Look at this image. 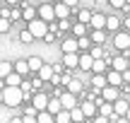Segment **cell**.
I'll return each mask as SVG.
<instances>
[{
    "label": "cell",
    "instance_id": "cell-1",
    "mask_svg": "<svg viewBox=\"0 0 130 123\" xmlns=\"http://www.w3.org/2000/svg\"><path fill=\"white\" fill-rule=\"evenodd\" d=\"M22 101H24L22 87H3V104H5V106L14 109V106H19Z\"/></svg>",
    "mask_w": 130,
    "mask_h": 123
},
{
    "label": "cell",
    "instance_id": "cell-2",
    "mask_svg": "<svg viewBox=\"0 0 130 123\" xmlns=\"http://www.w3.org/2000/svg\"><path fill=\"white\" fill-rule=\"evenodd\" d=\"M27 29L31 32V36L34 39H43L48 34V22H43V19H31V22H27Z\"/></svg>",
    "mask_w": 130,
    "mask_h": 123
},
{
    "label": "cell",
    "instance_id": "cell-3",
    "mask_svg": "<svg viewBox=\"0 0 130 123\" xmlns=\"http://www.w3.org/2000/svg\"><path fill=\"white\" fill-rule=\"evenodd\" d=\"M128 109H130V101L125 99V97H118V99L113 101V116H111L108 121L113 123V121L118 118V116H125V114H128Z\"/></svg>",
    "mask_w": 130,
    "mask_h": 123
},
{
    "label": "cell",
    "instance_id": "cell-4",
    "mask_svg": "<svg viewBox=\"0 0 130 123\" xmlns=\"http://www.w3.org/2000/svg\"><path fill=\"white\" fill-rule=\"evenodd\" d=\"M113 46H116L118 51H128V48H130V32H116Z\"/></svg>",
    "mask_w": 130,
    "mask_h": 123
},
{
    "label": "cell",
    "instance_id": "cell-5",
    "mask_svg": "<svg viewBox=\"0 0 130 123\" xmlns=\"http://www.w3.org/2000/svg\"><path fill=\"white\" fill-rule=\"evenodd\" d=\"M99 97H101L104 101H116L118 97H121V87H111V85H106L104 89H99Z\"/></svg>",
    "mask_w": 130,
    "mask_h": 123
},
{
    "label": "cell",
    "instance_id": "cell-6",
    "mask_svg": "<svg viewBox=\"0 0 130 123\" xmlns=\"http://www.w3.org/2000/svg\"><path fill=\"white\" fill-rule=\"evenodd\" d=\"M36 17H39V19H43V22H53V19H56V12H53V5H51V3H43L41 7L36 10Z\"/></svg>",
    "mask_w": 130,
    "mask_h": 123
},
{
    "label": "cell",
    "instance_id": "cell-7",
    "mask_svg": "<svg viewBox=\"0 0 130 123\" xmlns=\"http://www.w3.org/2000/svg\"><path fill=\"white\" fill-rule=\"evenodd\" d=\"M79 109H82V114H84V118H87V121H92L94 116L99 114V109H96V104H94L92 99H84L82 104H79Z\"/></svg>",
    "mask_w": 130,
    "mask_h": 123
},
{
    "label": "cell",
    "instance_id": "cell-8",
    "mask_svg": "<svg viewBox=\"0 0 130 123\" xmlns=\"http://www.w3.org/2000/svg\"><path fill=\"white\" fill-rule=\"evenodd\" d=\"M31 106L36 111H46V106H48V94L46 92H36V94L31 97Z\"/></svg>",
    "mask_w": 130,
    "mask_h": 123
},
{
    "label": "cell",
    "instance_id": "cell-9",
    "mask_svg": "<svg viewBox=\"0 0 130 123\" xmlns=\"http://www.w3.org/2000/svg\"><path fill=\"white\" fill-rule=\"evenodd\" d=\"M58 99H60L63 109H68V111L77 106V94H70V92H60V94H58Z\"/></svg>",
    "mask_w": 130,
    "mask_h": 123
},
{
    "label": "cell",
    "instance_id": "cell-10",
    "mask_svg": "<svg viewBox=\"0 0 130 123\" xmlns=\"http://www.w3.org/2000/svg\"><path fill=\"white\" fill-rule=\"evenodd\" d=\"M108 68L116 70V72H125V70H128V56H116V58H111Z\"/></svg>",
    "mask_w": 130,
    "mask_h": 123
},
{
    "label": "cell",
    "instance_id": "cell-11",
    "mask_svg": "<svg viewBox=\"0 0 130 123\" xmlns=\"http://www.w3.org/2000/svg\"><path fill=\"white\" fill-rule=\"evenodd\" d=\"M106 82L111 87H123L125 85V82H123V72H116V70H111V68L106 70Z\"/></svg>",
    "mask_w": 130,
    "mask_h": 123
},
{
    "label": "cell",
    "instance_id": "cell-12",
    "mask_svg": "<svg viewBox=\"0 0 130 123\" xmlns=\"http://www.w3.org/2000/svg\"><path fill=\"white\" fill-rule=\"evenodd\" d=\"M89 29H106V14H101V12H92Z\"/></svg>",
    "mask_w": 130,
    "mask_h": 123
},
{
    "label": "cell",
    "instance_id": "cell-13",
    "mask_svg": "<svg viewBox=\"0 0 130 123\" xmlns=\"http://www.w3.org/2000/svg\"><path fill=\"white\" fill-rule=\"evenodd\" d=\"M92 63H94V58L89 56V51L79 53V63H77V68H79V70H84V72H92Z\"/></svg>",
    "mask_w": 130,
    "mask_h": 123
},
{
    "label": "cell",
    "instance_id": "cell-14",
    "mask_svg": "<svg viewBox=\"0 0 130 123\" xmlns=\"http://www.w3.org/2000/svg\"><path fill=\"white\" fill-rule=\"evenodd\" d=\"M79 63V53H63V68L68 70H75Z\"/></svg>",
    "mask_w": 130,
    "mask_h": 123
},
{
    "label": "cell",
    "instance_id": "cell-15",
    "mask_svg": "<svg viewBox=\"0 0 130 123\" xmlns=\"http://www.w3.org/2000/svg\"><path fill=\"white\" fill-rule=\"evenodd\" d=\"M60 48H63V53H79V48H77V39H75V36L63 39Z\"/></svg>",
    "mask_w": 130,
    "mask_h": 123
},
{
    "label": "cell",
    "instance_id": "cell-16",
    "mask_svg": "<svg viewBox=\"0 0 130 123\" xmlns=\"http://www.w3.org/2000/svg\"><path fill=\"white\" fill-rule=\"evenodd\" d=\"M53 12H56V19H70V12H72V10L65 3H56L53 5Z\"/></svg>",
    "mask_w": 130,
    "mask_h": 123
},
{
    "label": "cell",
    "instance_id": "cell-17",
    "mask_svg": "<svg viewBox=\"0 0 130 123\" xmlns=\"http://www.w3.org/2000/svg\"><path fill=\"white\" fill-rule=\"evenodd\" d=\"M89 39H92L94 46H101V43H106V29H92V32H89Z\"/></svg>",
    "mask_w": 130,
    "mask_h": 123
},
{
    "label": "cell",
    "instance_id": "cell-18",
    "mask_svg": "<svg viewBox=\"0 0 130 123\" xmlns=\"http://www.w3.org/2000/svg\"><path fill=\"white\" fill-rule=\"evenodd\" d=\"M82 89H84V85H82V80H77V77H72V80L65 85V92H70V94H82Z\"/></svg>",
    "mask_w": 130,
    "mask_h": 123
},
{
    "label": "cell",
    "instance_id": "cell-19",
    "mask_svg": "<svg viewBox=\"0 0 130 123\" xmlns=\"http://www.w3.org/2000/svg\"><path fill=\"white\" fill-rule=\"evenodd\" d=\"M106 70H108V63H106V58H96V60L92 63V72H94V75H104Z\"/></svg>",
    "mask_w": 130,
    "mask_h": 123
},
{
    "label": "cell",
    "instance_id": "cell-20",
    "mask_svg": "<svg viewBox=\"0 0 130 123\" xmlns=\"http://www.w3.org/2000/svg\"><path fill=\"white\" fill-rule=\"evenodd\" d=\"M70 32H72L75 39H79V36H87V34H89V27H87V24H82V22H75L72 27H70Z\"/></svg>",
    "mask_w": 130,
    "mask_h": 123
},
{
    "label": "cell",
    "instance_id": "cell-21",
    "mask_svg": "<svg viewBox=\"0 0 130 123\" xmlns=\"http://www.w3.org/2000/svg\"><path fill=\"white\" fill-rule=\"evenodd\" d=\"M12 70L17 72V75L27 77V75H29V65H27V58H22V60H14V63H12Z\"/></svg>",
    "mask_w": 130,
    "mask_h": 123
},
{
    "label": "cell",
    "instance_id": "cell-22",
    "mask_svg": "<svg viewBox=\"0 0 130 123\" xmlns=\"http://www.w3.org/2000/svg\"><path fill=\"white\" fill-rule=\"evenodd\" d=\"M46 111H48V114H53V116H56L58 111H63L60 99H58V97H48V106H46Z\"/></svg>",
    "mask_w": 130,
    "mask_h": 123
},
{
    "label": "cell",
    "instance_id": "cell-23",
    "mask_svg": "<svg viewBox=\"0 0 130 123\" xmlns=\"http://www.w3.org/2000/svg\"><path fill=\"white\" fill-rule=\"evenodd\" d=\"M22 80H24V77H22V75H17V72L12 70L3 82H5V87H19V85H22Z\"/></svg>",
    "mask_w": 130,
    "mask_h": 123
},
{
    "label": "cell",
    "instance_id": "cell-24",
    "mask_svg": "<svg viewBox=\"0 0 130 123\" xmlns=\"http://www.w3.org/2000/svg\"><path fill=\"white\" fill-rule=\"evenodd\" d=\"M36 75H39V80H43V82H51V77H53V65L43 63V65H41V70H39Z\"/></svg>",
    "mask_w": 130,
    "mask_h": 123
},
{
    "label": "cell",
    "instance_id": "cell-25",
    "mask_svg": "<svg viewBox=\"0 0 130 123\" xmlns=\"http://www.w3.org/2000/svg\"><path fill=\"white\" fill-rule=\"evenodd\" d=\"M27 65H29V72H39V70H41V65H43V58L31 56V58H27Z\"/></svg>",
    "mask_w": 130,
    "mask_h": 123
},
{
    "label": "cell",
    "instance_id": "cell-26",
    "mask_svg": "<svg viewBox=\"0 0 130 123\" xmlns=\"http://www.w3.org/2000/svg\"><path fill=\"white\" fill-rule=\"evenodd\" d=\"M96 109H99V116H106V118L113 116V104H111V101H101Z\"/></svg>",
    "mask_w": 130,
    "mask_h": 123
},
{
    "label": "cell",
    "instance_id": "cell-27",
    "mask_svg": "<svg viewBox=\"0 0 130 123\" xmlns=\"http://www.w3.org/2000/svg\"><path fill=\"white\" fill-rule=\"evenodd\" d=\"M70 118H72V123H84V121H87L84 114H82V109H79V104L75 106V109H70Z\"/></svg>",
    "mask_w": 130,
    "mask_h": 123
},
{
    "label": "cell",
    "instance_id": "cell-28",
    "mask_svg": "<svg viewBox=\"0 0 130 123\" xmlns=\"http://www.w3.org/2000/svg\"><path fill=\"white\" fill-rule=\"evenodd\" d=\"M106 85H108V82H106V72H104V75H94V77H92V87H94V89H104Z\"/></svg>",
    "mask_w": 130,
    "mask_h": 123
},
{
    "label": "cell",
    "instance_id": "cell-29",
    "mask_svg": "<svg viewBox=\"0 0 130 123\" xmlns=\"http://www.w3.org/2000/svg\"><path fill=\"white\" fill-rule=\"evenodd\" d=\"M36 123H56V116L48 111H39L36 114Z\"/></svg>",
    "mask_w": 130,
    "mask_h": 123
},
{
    "label": "cell",
    "instance_id": "cell-30",
    "mask_svg": "<svg viewBox=\"0 0 130 123\" xmlns=\"http://www.w3.org/2000/svg\"><path fill=\"white\" fill-rule=\"evenodd\" d=\"M106 29H108V32H118V29H121V19L113 17V14L106 17Z\"/></svg>",
    "mask_w": 130,
    "mask_h": 123
},
{
    "label": "cell",
    "instance_id": "cell-31",
    "mask_svg": "<svg viewBox=\"0 0 130 123\" xmlns=\"http://www.w3.org/2000/svg\"><path fill=\"white\" fill-rule=\"evenodd\" d=\"M77 48H79L82 53L92 48V39H89V34H87V36H79V39H77Z\"/></svg>",
    "mask_w": 130,
    "mask_h": 123
},
{
    "label": "cell",
    "instance_id": "cell-32",
    "mask_svg": "<svg viewBox=\"0 0 130 123\" xmlns=\"http://www.w3.org/2000/svg\"><path fill=\"white\" fill-rule=\"evenodd\" d=\"M10 72H12V63L10 60H0V80H5Z\"/></svg>",
    "mask_w": 130,
    "mask_h": 123
},
{
    "label": "cell",
    "instance_id": "cell-33",
    "mask_svg": "<svg viewBox=\"0 0 130 123\" xmlns=\"http://www.w3.org/2000/svg\"><path fill=\"white\" fill-rule=\"evenodd\" d=\"M22 19H27V22H31V19H36V7H31V5H27V7L22 10Z\"/></svg>",
    "mask_w": 130,
    "mask_h": 123
},
{
    "label": "cell",
    "instance_id": "cell-34",
    "mask_svg": "<svg viewBox=\"0 0 130 123\" xmlns=\"http://www.w3.org/2000/svg\"><path fill=\"white\" fill-rule=\"evenodd\" d=\"M56 123H72V118H70V111H68V109L58 111V114H56Z\"/></svg>",
    "mask_w": 130,
    "mask_h": 123
},
{
    "label": "cell",
    "instance_id": "cell-35",
    "mask_svg": "<svg viewBox=\"0 0 130 123\" xmlns=\"http://www.w3.org/2000/svg\"><path fill=\"white\" fill-rule=\"evenodd\" d=\"M89 56L96 60V58H104V56H106V51H104V46H94V43H92V48H89Z\"/></svg>",
    "mask_w": 130,
    "mask_h": 123
},
{
    "label": "cell",
    "instance_id": "cell-36",
    "mask_svg": "<svg viewBox=\"0 0 130 123\" xmlns=\"http://www.w3.org/2000/svg\"><path fill=\"white\" fill-rule=\"evenodd\" d=\"M89 19H92V12H89V10H79L77 12V22H82V24L89 27Z\"/></svg>",
    "mask_w": 130,
    "mask_h": 123
},
{
    "label": "cell",
    "instance_id": "cell-37",
    "mask_svg": "<svg viewBox=\"0 0 130 123\" xmlns=\"http://www.w3.org/2000/svg\"><path fill=\"white\" fill-rule=\"evenodd\" d=\"M19 41H22V43H31V41H34V36H31V32H29V29H24V32L19 34Z\"/></svg>",
    "mask_w": 130,
    "mask_h": 123
},
{
    "label": "cell",
    "instance_id": "cell-38",
    "mask_svg": "<svg viewBox=\"0 0 130 123\" xmlns=\"http://www.w3.org/2000/svg\"><path fill=\"white\" fill-rule=\"evenodd\" d=\"M10 27H12V22H10V19H5V17H0V34L10 32Z\"/></svg>",
    "mask_w": 130,
    "mask_h": 123
},
{
    "label": "cell",
    "instance_id": "cell-39",
    "mask_svg": "<svg viewBox=\"0 0 130 123\" xmlns=\"http://www.w3.org/2000/svg\"><path fill=\"white\" fill-rule=\"evenodd\" d=\"M70 27H72V24H70V19H58V29H60V32H68Z\"/></svg>",
    "mask_w": 130,
    "mask_h": 123
},
{
    "label": "cell",
    "instance_id": "cell-40",
    "mask_svg": "<svg viewBox=\"0 0 130 123\" xmlns=\"http://www.w3.org/2000/svg\"><path fill=\"white\" fill-rule=\"evenodd\" d=\"M111 3V7H116V10H123L125 7V0H108Z\"/></svg>",
    "mask_w": 130,
    "mask_h": 123
},
{
    "label": "cell",
    "instance_id": "cell-41",
    "mask_svg": "<svg viewBox=\"0 0 130 123\" xmlns=\"http://www.w3.org/2000/svg\"><path fill=\"white\" fill-rule=\"evenodd\" d=\"M14 19H22V10H12L10 12V22H14Z\"/></svg>",
    "mask_w": 130,
    "mask_h": 123
},
{
    "label": "cell",
    "instance_id": "cell-42",
    "mask_svg": "<svg viewBox=\"0 0 130 123\" xmlns=\"http://www.w3.org/2000/svg\"><path fill=\"white\" fill-rule=\"evenodd\" d=\"M92 123H111V121H108L106 116H99V114H96V116L92 118Z\"/></svg>",
    "mask_w": 130,
    "mask_h": 123
},
{
    "label": "cell",
    "instance_id": "cell-43",
    "mask_svg": "<svg viewBox=\"0 0 130 123\" xmlns=\"http://www.w3.org/2000/svg\"><path fill=\"white\" fill-rule=\"evenodd\" d=\"M60 3H65V5H68L70 10H75V7L79 5V0H60Z\"/></svg>",
    "mask_w": 130,
    "mask_h": 123
},
{
    "label": "cell",
    "instance_id": "cell-44",
    "mask_svg": "<svg viewBox=\"0 0 130 123\" xmlns=\"http://www.w3.org/2000/svg\"><path fill=\"white\" fill-rule=\"evenodd\" d=\"M41 85H43V80H39V77H34V80H31V89H39Z\"/></svg>",
    "mask_w": 130,
    "mask_h": 123
},
{
    "label": "cell",
    "instance_id": "cell-45",
    "mask_svg": "<svg viewBox=\"0 0 130 123\" xmlns=\"http://www.w3.org/2000/svg\"><path fill=\"white\" fill-rule=\"evenodd\" d=\"M121 27H125L123 32H130V17H128V19H123V22H121Z\"/></svg>",
    "mask_w": 130,
    "mask_h": 123
},
{
    "label": "cell",
    "instance_id": "cell-46",
    "mask_svg": "<svg viewBox=\"0 0 130 123\" xmlns=\"http://www.w3.org/2000/svg\"><path fill=\"white\" fill-rule=\"evenodd\" d=\"M51 85H60V75H56V72H53V77H51Z\"/></svg>",
    "mask_w": 130,
    "mask_h": 123
},
{
    "label": "cell",
    "instance_id": "cell-47",
    "mask_svg": "<svg viewBox=\"0 0 130 123\" xmlns=\"http://www.w3.org/2000/svg\"><path fill=\"white\" fill-rule=\"evenodd\" d=\"M113 123H130V121L125 118V116H118V118H116V121H113Z\"/></svg>",
    "mask_w": 130,
    "mask_h": 123
},
{
    "label": "cell",
    "instance_id": "cell-48",
    "mask_svg": "<svg viewBox=\"0 0 130 123\" xmlns=\"http://www.w3.org/2000/svg\"><path fill=\"white\" fill-rule=\"evenodd\" d=\"M130 80V70H125V72H123V82H128Z\"/></svg>",
    "mask_w": 130,
    "mask_h": 123
},
{
    "label": "cell",
    "instance_id": "cell-49",
    "mask_svg": "<svg viewBox=\"0 0 130 123\" xmlns=\"http://www.w3.org/2000/svg\"><path fill=\"white\" fill-rule=\"evenodd\" d=\"M10 123H22V116H17V118H10Z\"/></svg>",
    "mask_w": 130,
    "mask_h": 123
},
{
    "label": "cell",
    "instance_id": "cell-50",
    "mask_svg": "<svg viewBox=\"0 0 130 123\" xmlns=\"http://www.w3.org/2000/svg\"><path fill=\"white\" fill-rule=\"evenodd\" d=\"M7 5H17V0H7Z\"/></svg>",
    "mask_w": 130,
    "mask_h": 123
},
{
    "label": "cell",
    "instance_id": "cell-51",
    "mask_svg": "<svg viewBox=\"0 0 130 123\" xmlns=\"http://www.w3.org/2000/svg\"><path fill=\"white\" fill-rule=\"evenodd\" d=\"M0 104H3V87H0Z\"/></svg>",
    "mask_w": 130,
    "mask_h": 123
},
{
    "label": "cell",
    "instance_id": "cell-52",
    "mask_svg": "<svg viewBox=\"0 0 130 123\" xmlns=\"http://www.w3.org/2000/svg\"><path fill=\"white\" fill-rule=\"evenodd\" d=\"M125 118H128V121H130V109H128V114H125Z\"/></svg>",
    "mask_w": 130,
    "mask_h": 123
},
{
    "label": "cell",
    "instance_id": "cell-53",
    "mask_svg": "<svg viewBox=\"0 0 130 123\" xmlns=\"http://www.w3.org/2000/svg\"><path fill=\"white\" fill-rule=\"evenodd\" d=\"M128 70H130V56H128Z\"/></svg>",
    "mask_w": 130,
    "mask_h": 123
},
{
    "label": "cell",
    "instance_id": "cell-54",
    "mask_svg": "<svg viewBox=\"0 0 130 123\" xmlns=\"http://www.w3.org/2000/svg\"><path fill=\"white\" fill-rule=\"evenodd\" d=\"M125 5H128V7H130V0H125Z\"/></svg>",
    "mask_w": 130,
    "mask_h": 123
},
{
    "label": "cell",
    "instance_id": "cell-55",
    "mask_svg": "<svg viewBox=\"0 0 130 123\" xmlns=\"http://www.w3.org/2000/svg\"><path fill=\"white\" fill-rule=\"evenodd\" d=\"M125 85H128V89H130V80H128V82H125Z\"/></svg>",
    "mask_w": 130,
    "mask_h": 123
}]
</instances>
